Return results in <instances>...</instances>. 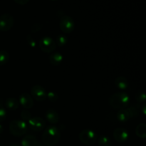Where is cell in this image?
I'll return each mask as SVG.
<instances>
[{
  "label": "cell",
  "mask_w": 146,
  "mask_h": 146,
  "mask_svg": "<svg viewBox=\"0 0 146 146\" xmlns=\"http://www.w3.org/2000/svg\"><path fill=\"white\" fill-rule=\"evenodd\" d=\"M61 132L58 128L54 125L47 127L43 133V143L46 146L56 145L61 139Z\"/></svg>",
  "instance_id": "obj_1"
},
{
  "label": "cell",
  "mask_w": 146,
  "mask_h": 146,
  "mask_svg": "<svg viewBox=\"0 0 146 146\" xmlns=\"http://www.w3.org/2000/svg\"><path fill=\"white\" fill-rule=\"evenodd\" d=\"M130 97L126 93L120 91L113 94L109 98V105L115 109H123L129 104Z\"/></svg>",
  "instance_id": "obj_2"
},
{
  "label": "cell",
  "mask_w": 146,
  "mask_h": 146,
  "mask_svg": "<svg viewBox=\"0 0 146 146\" xmlns=\"http://www.w3.org/2000/svg\"><path fill=\"white\" fill-rule=\"evenodd\" d=\"M27 131V125L22 120H14L9 123V132L14 136H22Z\"/></svg>",
  "instance_id": "obj_3"
},
{
  "label": "cell",
  "mask_w": 146,
  "mask_h": 146,
  "mask_svg": "<svg viewBox=\"0 0 146 146\" xmlns=\"http://www.w3.org/2000/svg\"><path fill=\"white\" fill-rule=\"evenodd\" d=\"M97 134L91 129H85L79 134V140L86 145H91L97 141Z\"/></svg>",
  "instance_id": "obj_4"
},
{
  "label": "cell",
  "mask_w": 146,
  "mask_h": 146,
  "mask_svg": "<svg viewBox=\"0 0 146 146\" xmlns=\"http://www.w3.org/2000/svg\"><path fill=\"white\" fill-rule=\"evenodd\" d=\"M59 27L64 34H70L75 28L74 21L70 16L64 15L61 17L59 23Z\"/></svg>",
  "instance_id": "obj_5"
},
{
  "label": "cell",
  "mask_w": 146,
  "mask_h": 146,
  "mask_svg": "<svg viewBox=\"0 0 146 146\" xmlns=\"http://www.w3.org/2000/svg\"><path fill=\"white\" fill-rule=\"evenodd\" d=\"M38 44H39L38 46L41 51L47 53V54L53 52L54 51H55L56 48L55 41L49 36H44L41 38Z\"/></svg>",
  "instance_id": "obj_6"
},
{
  "label": "cell",
  "mask_w": 146,
  "mask_h": 146,
  "mask_svg": "<svg viewBox=\"0 0 146 146\" xmlns=\"http://www.w3.org/2000/svg\"><path fill=\"white\" fill-rule=\"evenodd\" d=\"M14 19L11 14H4L0 16V31H8L13 27Z\"/></svg>",
  "instance_id": "obj_7"
},
{
  "label": "cell",
  "mask_w": 146,
  "mask_h": 146,
  "mask_svg": "<svg viewBox=\"0 0 146 146\" xmlns=\"http://www.w3.org/2000/svg\"><path fill=\"white\" fill-rule=\"evenodd\" d=\"M31 97L37 101H43L46 98V92L45 88L40 85H34L31 88Z\"/></svg>",
  "instance_id": "obj_8"
},
{
  "label": "cell",
  "mask_w": 146,
  "mask_h": 146,
  "mask_svg": "<svg viewBox=\"0 0 146 146\" xmlns=\"http://www.w3.org/2000/svg\"><path fill=\"white\" fill-rule=\"evenodd\" d=\"M28 122L30 128L34 131H42V130H44L46 125L45 121L42 118H40V117L31 118Z\"/></svg>",
  "instance_id": "obj_9"
},
{
  "label": "cell",
  "mask_w": 146,
  "mask_h": 146,
  "mask_svg": "<svg viewBox=\"0 0 146 146\" xmlns=\"http://www.w3.org/2000/svg\"><path fill=\"white\" fill-rule=\"evenodd\" d=\"M113 138L115 141L120 143H125L129 138V133L125 128H118L114 130Z\"/></svg>",
  "instance_id": "obj_10"
},
{
  "label": "cell",
  "mask_w": 146,
  "mask_h": 146,
  "mask_svg": "<svg viewBox=\"0 0 146 146\" xmlns=\"http://www.w3.org/2000/svg\"><path fill=\"white\" fill-rule=\"evenodd\" d=\"M19 104L22 106V107L25 109H29L31 108L34 106V101L31 95L27 93H23L19 96Z\"/></svg>",
  "instance_id": "obj_11"
},
{
  "label": "cell",
  "mask_w": 146,
  "mask_h": 146,
  "mask_svg": "<svg viewBox=\"0 0 146 146\" xmlns=\"http://www.w3.org/2000/svg\"><path fill=\"white\" fill-rule=\"evenodd\" d=\"M46 119L51 124H56L59 121L60 116L56 111L54 109H49L46 112Z\"/></svg>",
  "instance_id": "obj_12"
},
{
  "label": "cell",
  "mask_w": 146,
  "mask_h": 146,
  "mask_svg": "<svg viewBox=\"0 0 146 146\" xmlns=\"http://www.w3.org/2000/svg\"><path fill=\"white\" fill-rule=\"evenodd\" d=\"M115 85L121 91H124L128 88V81L125 77L118 76L115 80Z\"/></svg>",
  "instance_id": "obj_13"
},
{
  "label": "cell",
  "mask_w": 146,
  "mask_h": 146,
  "mask_svg": "<svg viewBox=\"0 0 146 146\" xmlns=\"http://www.w3.org/2000/svg\"><path fill=\"white\" fill-rule=\"evenodd\" d=\"M4 105L5 108L9 111H15L19 107V102L15 98H9L5 101Z\"/></svg>",
  "instance_id": "obj_14"
},
{
  "label": "cell",
  "mask_w": 146,
  "mask_h": 146,
  "mask_svg": "<svg viewBox=\"0 0 146 146\" xmlns=\"http://www.w3.org/2000/svg\"><path fill=\"white\" fill-rule=\"evenodd\" d=\"M37 143L38 141L35 136L28 135L24 136L21 141V146H36Z\"/></svg>",
  "instance_id": "obj_15"
},
{
  "label": "cell",
  "mask_w": 146,
  "mask_h": 146,
  "mask_svg": "<svg viewBox=\"0 0 146 146\" xmlns=\"http://www.w3.org/2000/svg\"><path fill=\"white\" fill-rule=\"evenodd\" d=\"M63 59V55L59 52L54 53L49 57L50 63L54 66H59L62 63Z\"/></svg>",
  "instance_id": "obj_16"
},
{
  "label": "cell",
  "mask_w": 146,
  "mask_h": 146,
  "mask_svg": "<svg viewBox=\"0 0 146 146\" xmlns=\"http://www.w3.org/2000/svg\"><path fill=\"white\" fill-rule=\"evenodd\" d=\"M117 118L121 122H126L131 118L129 113L126 108L121 109L117 113Z\"/></svg>",
  "instance_id": "obj_17"
},
{
  "label": "cell",
  "mask_w": 146,
  "mask_h": 146,
  "mask_svg": "<svg viewBox=\"0 0 146 146\" xmlns=\"http://www.w3.org/2000/svg\"><path fill=\"white\" fill-rule=\"evenodd\" d=\"M135 133L139 138L145 139L146 138V125L145 123H140L135 128Z\"/></svg>",
  "instance_id": "obj_18"
},
{
  "label": "cell",
  "mask_w": 146,
  "mask_h": 146,
  "mask_svg": "<svg viewBox=\"0 0 146 146\" xmlns=\"http://www.w3.org/2000/svg\"><path fill=\"white\" fill-rule=\"evenodd\" d=\"M98 143L99 146H111L112 145L111 139L108 136L104 135L98 138Z\"/></svg>",
  "instance_id": "obj_19"
},
{
  "label": "cell",
  "mask_w": 146,
  "mask_h": 146,
  "mask_svg": "<svg viewBox=\"0 0 146 146\" xmlns=\"http://www.w3.org/2000/svg\"><path fill=\"white\" fill-rule=\"evenodd\" d=\"M9 60V54L5 50H0V66L5 65Z\"/></svg>",
  "instance_id": "obj_20"
},
{
  "label": "cell",
  "mask_w": 146,
  "mask_h": 146,
  "mask_svg": "<svg viewBox=\"0 0 146 146\" xmlns=\"http://www.w3.org/2000/svg\"><path fill=\"white\" fill-rule=\"evenodd\" d=\"M55 42L58 46H64L67 43V37L64 34H60L56 37Z\"/></svg>",
  "instance_id": "obj_21"
},
{
  "label": "cell",
  "mask_w": 146,
  "mask_h": 146,
  "mask_svg": "<svg viewBox=\"0 0 146 146\" xmlns=\"http://www.w3.org/2000/svg\"><path fill=\"white\" fill-rule=\"evenodd\" d=\"M46 98L49 100L51 102H56L58 99V96L56 93L54 92V91H49V92L46 93Z\"/></svg>",
  "instance_id": "obj_22"
},
{
  "label": "cell",
  "mask_w": 146,
  "mask_h": 146,
  "mask_svg": "<svg viewBox=\"0 0 146 146\" xmlns=\"http://www.w3.org/2000/svg\"><path fill=\"white\" fill-rule=\"evenodd\" d=\"M135 99L137 100V101L140 103H144L145 101L146 96L145 94L143 91H138V92L136 93L135 94Z\"/></svg>",
  "instance_id": "obj_23"
},
{
  "label": "cell",
  "mask_w": 146,
  "mask_h": 146,
  "mask_svg": "<svg viewBox=\"0 0 146 146\" xmlns=\"http://www.w3.org/2000/svg\"><path fill=\"white\" fill-rule=\"evenodd\" d=\"M127 111H128V113H129L130 117L131 118H134V117H136L138 115V111L137 109V108L135 106H131L129 108H126Z\"/></svg>",
  "instance_id": "obj_24"
},
{
  "label": "cell",
  "mask_w": 146,
  "mask_h": 146,
  "mask_svg": "<svg viewBox=\"0 0 146 146\" xmlns=\"http://www.w3.org/2000/svg\"><path fill=\"white\" fill-rule=\"evenodd\" d=\"M7 118V112L4 106L0 104V122H3L5 121Z\"/></svg>",
  "instance_id": "obj_25"
},
{
  "label": "cell",
  "mask_w": 146,
  "mask_h": 146,
  "mask_svg": "<svg viewBox=\"0 0 146 146\" xmlns=\"http://www.w3.org/2000/svg\"><path fill=\"white\" fill-rule=\"evenodd\" d=\"M20 115H21V118H22V121H29L30 118H31V113H30V112H29V111H27V110H23V111H21Z\"/></svg>",
  "instance_id": "obj_26"
},
{
  "label": "cell",
  "mask_w": 146,
  "mask_h": 146,
  "mask_svg": "<svg viewBox=\"0 0 146 146\" xmlns=\"http://www.w3.org/2000/svg\"><path fill=\"white\" fill-rule=\"evenodd\" d=\"M26 38H27V43H28L29 45L31 47H32V48H35L36 46V41L35 40H34V38H33L30 34L27 35Z\"/></svg>",
  "instance_id": "obj_27"
},
{
  "label": "cell",
  "mask_w": 146,
  "mask_h": 146,
  "mask_svg": "<svg viewBox=\"0 0 146 146\" xmlns=\"http://www.w3.org/2000/svg\"><path fill=\"white\" fill-rule=\"evenodd\" d=\"M41 27H42V26H41V24H40L39 23H36V24H34V25L31 27V31H32L33 33L37 32V31H38L40 29H41Z\"/></svg>",
  "instance_id": "obj_28"
},
{
  "label": "cell",
  "mask_w": 146,
  "mask_h": 146,
  "mask_svg": "<svg viewBox=\"0 0 146 146\" xmlns=\"http://www.w3.org/2000/svg\"><path fill=\"white\" fill-rule=\"evenodd\" d=\"M14 1L19 5H25L29 2V0H14Z\"/></svg>",
  "instance_id": "obj_29"
},
{
  "label": "cell",
  "mask_w": 146,
  "mask_h": 146,
  "mask_svg": "<svg viewBox=\"0 0 146 146\" xmlns=\"http://www.w3.org/2000/svg\"><path fill=\"white\" fill-rule=\"evenodd\" d=\"M3 131H4V128H3L2 125L0 124V133H1L3 132Z\"/></svg>",
  "instance_id": "obj_30"
},
{
  "label": "cell",
  "mask_w": 146,
  "mask_h": 146,
  "mask_svg": "<svg viewBox=\"0 0 146 146\" xmlns=\"http://www.w3.org/2000/svg\"><path fill=\"white\" fill-rule=\"evenodd\" d=\"M36 146H44V145H43V143H37V144H36Z\"/></svg>",
  "instance_id": "obj_31"
},
{
  "label": "cell",
  "mask_w": 146,
  "mask_h": 146,
  "mask_svg": "<svg viewBox=\"0 0 146 146\" xmlns=\"http://www.w3.org/2000/svg\"><path fill=\"white\" fill-rule=\"evenodd\" d=\"M10 146H20V145H18V144H17V143H14V144H11Z\"/></svg>",
  "instance_id": "obj_32"
},
{
  "label": "cell",
  "mask_w": 146,
  "mask_h": 146,
  "mask_svg": "<svg viewBox=\"0 0 146 146\" xmlns=\"http://www.w3.org/2000/svg\"><path fill=\"white\" fill-rule=\"evenodd\" d=\"M51 1H56V0H51Z\"/></svg>",
  "instance_id": "obj_33"
}]
</instances>
